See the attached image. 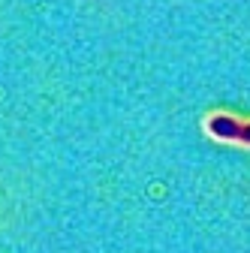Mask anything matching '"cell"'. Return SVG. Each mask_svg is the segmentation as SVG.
Listing matches in <instances>:
<instances>
[{"label":"cell","mask_w":250,"mask_h":253,"mask_svg":"<svg viewBox=\"0 0 250 253\" xmlns=\"http://www.w3.org/2000/svg\"><path fill=\"white\" fill-rule=\"evenodd\" d=\"M205 130L217 142H235V145H250V121H238L235 115L217 112L205 121Z\"/></svg>","instance_id":"obj_1"}]
</instances>
